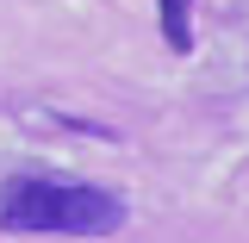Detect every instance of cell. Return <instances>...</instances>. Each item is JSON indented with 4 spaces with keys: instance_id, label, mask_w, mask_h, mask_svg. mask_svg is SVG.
Returning <instances> with one entry per match:
<instances>
[{
    "instance_id": "cell-1",
    "label": "cell",
    "mask_w": 249,
    "mask_h": 243,
    "mask_svg": "<svg viewBox=\"0 0 249 243\" xmlns=\"http://www.w3.org/2000/svg\"><path fill=\"white\" fill-rule=\"evenodd\" d=\"M124 224V200L93 181H6L0 231L13 237H112Z\"/></svg>"
},
{
    "instance_id": "cell-2",
    "label": "cell",
    "mask_w": 249,
    "mask_h": 243,
    "mask_svg": "<svg viewBox=\"0 0 249 243\" xmlns=\"http://www.w3.org/2000/svg\"><path fill=\"white\" fill-rule=\"evenodd\" d=\"M156 6H162V37H168V50H187V44H193V19H187L193 0H156Z\"/></svg>"
}]
</instances>
